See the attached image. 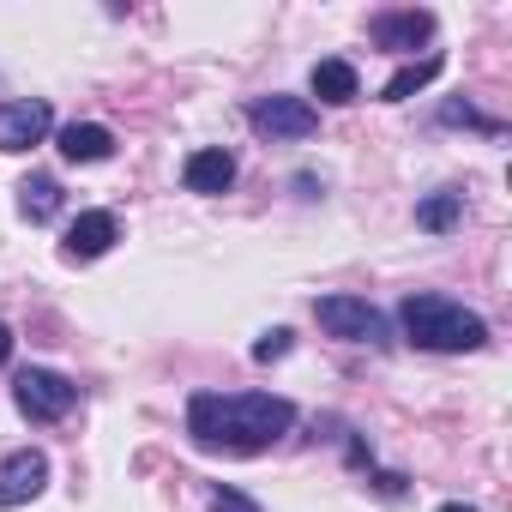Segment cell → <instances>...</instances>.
<instances>
[{
  "mask_svg": "<svg viewBox=\"0 0 512 512\" xmlns=\"http://www.w3.org/2000/svg\"><path fill=\"white\" fill-rule=\"evenodd\" d=\"M296 428V404L272 392H193L187 398V434L199 452H266Z\"/></svg>",
  "mask_w": 512,
  "mask_h": 512,
  "instance_id": "cell-1",
  "label": "cell"
},
{
  "mask_svg": "<svg viewBox=\"0 0 512 512\" xmlns=\"http://www.w3.org/2000/svg\"><path fill=\"white\" fill-rule=\"evenodd\" d=\"M398 320H404V338L416 350H434V356H464V350L488 344V320L452 296H410L398 308Z\"/></svg>",
  "mask_w": 512,
  "mask_h": 512,
  "instance_id": "cell-2",
  "label": "cell"
},
{
  "mask_svg": "<svg viewBox=\"0 0 512 512\" xmlns=\"http://www.w3.org/2000/svg\"><path fill=\"white\" fill-rule=\"evenodd\" d=\"M314 320L332 332V338H344V344H392V326H386V314L374 308V302H362V296H320L314 302Z\"/></svg>",
  "mask_w": 512,
  "mask_h": 512,
  "instance_id": "cell-3",
  "label": "cell"
},
{
  "mask_svg": "<svg viewBox=\"0 0 512 512\" xmlns=\"http://www.w3.org/2000/svg\"><path fill=\"white\" fill-rule=\"evenodd\" d=\"M13 404H19V416H31V422H61V416H73L79 386H73L67 374H55V368H25V374L13 380Z\"/></svg>",
  "mask_w": 512,
  "mask_h": 512,
  "instance_id": "cell-4",
  "label": "cell"
},
{
  "mask_svg": "<svg viewBox=\"0 0 512 512\" xmlns=\"http://www.w3.org/2000/svg\"><path fill=\"white\" fill-rule=\"evenodd\" d=\"M247 127L266 139H314L320 133V109L308 97H253L247 103Z\"/></svg>",
  "mask_w": 512,
  "mask_h": 512,
  "instance_id": "cell-5",
  "label": "cell"
},
{
  "mask_svg": "<svg viewBox=\"0 0 512 512\" xmlns=\"http://www.w3.org/2000/svg\"><path fill=\"white\" fill-rule=\"evenodd\" d=\"M49 488V458L37 446H19L0 458V506H25Z\"/></svg>",
  "mask_w": 512,
  "mask_h": 512,
  "instance_id": "cell-6",
  "label": "cell"
},
{
  "mask_svg": "<svg viewBox=\"0 0 512 512\" xmlns=\"http://www.w3.org/2000/svg\"><path fill=\"white\" fill-rule=\"evenodd\" d=\"M49 127H55V109H49L43 97L0 103V151H31Z\"/></svg>",
  "mask_w": 512,
  "mask_h": 512,
  "instance_id": "cell-7",
  "label": "cell"
},
{
  "mask_svg": "<svg viewBox=\"0 0 512 512\" xmlns=\"http://www.w3.org/2000/svg\"><path fill=\"white\" fill-rule=\"evenodd\" d=\"M115 235H121L115 211H79L67 241H61V253H67V260H103V253L115 247Z\"/></svg>",
  "mask_w": 512,
  "mask_h": 512,
  "instance_id": "cell-8",
  "label": "cell"
},
{
  "mask_svg": "<svg viewBox=\"0 0 512 512\" xmlns=\"http://www.w3.org/2000/svg\"><path fill=\"white\" fill-rule=\"evenodd\" d=\"M428 37H434V13H380L374 19V43L392 49V55H404V49H416Z\"/></svg>",
  "mask_w": 512,
  "mask_h": 512,
  "instance_id": "cell-9",
  "label": "cell"
},
{
  "mask_svg": "<svg viewBox=\"0 0 512 512\" xmlns=\"http://www.w3.org/2000/svg\"><path fill=\"white\" fill-rule=\"evenodd\" d=\"M61 157L67 163H109L115 157V133L97 127V121H73V127H61Z\"/></svg>",
  "mask_w": 512,
  "mask_h": 512,
  "instance_id": "cell-10",
  "label": "cell"
},
{
  "mask_svg": "<svg viewBox=\"0 0 512 512\" xmlns=\"http://www.w3.org/2000/svg\"><path fill=\"white\" fill-rule=\"evenodd\" d=\"M181 181H187V193H229V181H235V157L229 151H193L187 157V169H181Z\"/></svg>",
  "mask_w": 512,
  "mask_h": 512,
  "instance_id": "cell-11",
  "label": "cell"
},
{
  "mask_svg": "<svg viewBox=\"0 0 512 512\" xmlns=\"http://www.w3.org/2000/svg\"><path fill=\"white\" fill-rule=\"evenodd\" d=\"M308 91H314L320 103H338V109H344V103H356V97H362V79H356V67H350V61H320V67L308 73Z\"/></svg>",
  "mask_w": 512,
  "mask_h": 512,
  "instance_id": "cell-12",
  "label": "cell"
},
{
  "mask_svg": "<svg viewBox=\"0 0 512 512\" xmlns=\"http://www.w3.org/2000/svg\"><path fill=\"white\" fill-rule=\"evenodd\" d=\"M19 211H25L31 223H49V217L61 211V181H55V175H31V181H19Z\"/></svg>",
  "mask_w": 512,
  "mask_h": 512,
  "instance_id": "cell-13",
  "label": "cell"
},
{
  "mask_svg": "<svg viewBox=\"0 0 512 512\" xmlns=\"http://www.w3.org/2000/svg\"><path fill=\"white\" fill-rule=\"evenodd\" d=\"M440 79V55H428V61H416V67H398L392 79H386V103H404V97H416L422 85H434Z\"/></svg>",
  "mask_w": 512,
  "mask_h": 512,
  "instance_id": "cell-14",
  "label": "cell"
},
{
  "mask_svg": "<svg viewBox=\"0 0 512 512\" xmlns=\"http://www.w3.org/2000/svg\"><path fill=\"white\" fill-rule=\"evenodd\" d=\"M458 217H464V193H428L422 205H416V223L422 229H458Z\"/></svg>",
  "mask_w": 512,
  "mask_h": 512,
  "instance_id": "cell-15",
  "label": "cell"
},
{
  "mask_svg": "<svg viewBox=\"0 0 512 512\" xmlns=\"http://www.w3.org/2000/svg\"><path fill=\"white\" fill-rule=\"evenodd\" d=\"M211 512H266V506L247 500L241 488H223V482H217V488H211Z\"/></svg>",
  "mask_w": 512,
  "mask_h": 512,
  "instance_id": "cell-16",
  "label": "cell"
},
{
  "mask_svg": "<svg viewBox=\"0 0 512 512\" xmlns=\"http://www.w3.org/2000/svg\"><path fill=\"white\" fill-rule=\"evenodd\" d=\"M440 121H446V127H482V133H500V127H494V121H482L470 103H446V109H440Z\"/></svg>",
  "mask_w": 512,
  "mask_h": 512,
  "instance_id": "cell-17",
  "label": "cell"
},
{
  "mask_svg": "<svg viewBox=\"0 0 512 512\" xmlns=\"http://www.w3.org/2000/svg\"><path fill=\"white\" fill-rule=\"evenodd\" d=\"M278 356H290V332L278 326V332H266L260 344H253V362H278Z\"/></svg>",
  "mask_w": 512,
  "mask_h": 512,
  "instance_id": "cell-18",
  "label": "cell"
},
{
  "mask_svg": "<svg viewBox=\"0 0 512 512\" xmlns=\"http://www.w3.org/2000/svg\"><path fill=\"white\" fill-rule=\"evenodd\" d=\"M7 356H13V332H7V326H0V362H7Z\"/></svg>",
  "mask_w": 512,
  "mask_h": 512,
  "instance_id": "cell-19",
  "label": "cell"
},
{
  "mask_svg": "<svg viewBox=\"0 0 512 512\" xmlns=\"http://www.w3.org/2000/svg\"><path fill=\"white\" fill-rule=\"evenodd\" d=\"M440 512H476V506H458V500H452V506H440Z\"/></svg>",
  "mask_w": 512,
  "mask_h": 512,
  "instance_id": "cell-20",
  "label": "cell"
}]
</instances>
